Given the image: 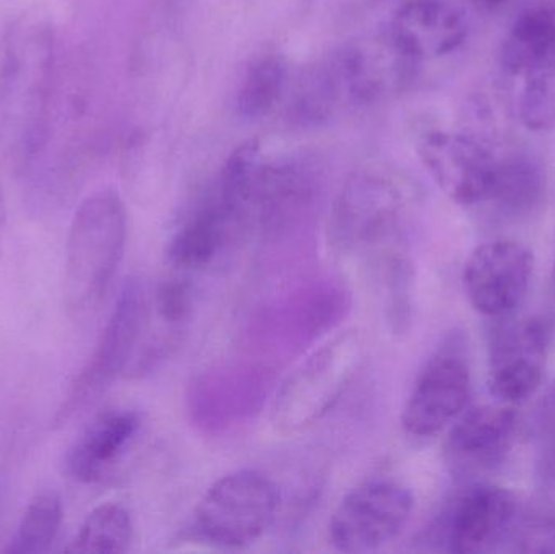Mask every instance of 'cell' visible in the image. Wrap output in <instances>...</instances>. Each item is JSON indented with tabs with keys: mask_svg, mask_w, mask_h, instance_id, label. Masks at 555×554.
<instances>
[{
	"mask_svg": "<svg viewBox=\"0 0 555 554\" xmlns=\"http://www.w3.org/2000/svg\"><path fill=\"white\" fill-rule=\"evenodd\" d=\"M127 211L114 191H100L81 202L72 220L65 260V293L74 311L96 308L122 262Z\"/></svg>",
	"mask_w": 555,
	"mask_h": 554,
	"instance_id": "1",
	"label": "cell"
},
{
	"mask_svg": "<svg viewBox=\"0 0 555 554\" xmlns=\"http://www.w3.org/2000/svg\"><path fill=\"white\" fill-rule=\"evenodd\" d=\"M414 185L385 163L354 169L343 182L330 215V241L341 253L384 243L403 224L414 204Z\"/></svg>",
	"mask_w": 555,
	"mask_h": 554,
	"instance_id": "2",
	"label": "cell"
},
{
	"mask_svg": "<svg viewBox=\"0 0 555 554\" xmlns=\"http://www.w3.org/2000/svg\"><path fill=\"white\" fill-rule=\"evenodd\" d=\"M365 357V337L348 328L306 358L278 389L273 422L283 431H297L319 422L338 402Z\"/></svg>",
	"mask_w": 555,
	"mask_h": 554,
	"instance_id": "3",
	"label": "cell"
},
{
	"mask_svg": "<svg viewBox=\"0 0 555 554\" xmlns=\"http://www.w3.org/2000/svg\"><path fill=\"white\" fill-rule=\"evenodd\" d=\"M149 322L150 296L145 285L139 279L127 280L90 361L55 415V425H64L91 405L119 374L132 366Z\"/></svg>",
	"mask_w": 555,
	"mask_h": 554,
	"instance_id": "4",
	"label": "cell"
},
{
	"mask_svg": "<svg viewBox=\"0 0 555 554\" xmlns=\"http://www.w3.org/2000/svg\"><path fill=\"white\" fill-rule=\"evenodd\" d=\"M278 490L267 475L240 471L224 475L204 494L194 514L198 536L221 549L256 543L275 519Z\"/></svg>",
	"mask_w": 555,
	"mask_h": 554,
	"instance_id": "5",
	"label": "cell"
},
{
	"mask_svg": "<svg viewBox=\"0 0 555 554\" xmlns=\"http://www.w3.org/2000/svg\"><path fill=\"white\" fill-rule=\"evenodd\" d=\"M416 65L387 31L348 42L322 61L339 107L372 106L398 96L416 77Z\"/></svg>",
	"mask_w": 555,
	"mask_h": 554,
	"instance_id": "6",
	"label": "cell"
},
{
	"mask_svg": "<svg viewBox=\"0 0 555 554\" xmlns=\"http://www.w3.org/2000/svg\"><path fill=\"white\" fill-rule=\"evenodd\" d=\"M413 507V494L403 485L367 481L339 501L328 524L330 542L343 553L377 552L403 530Z\"/></svg>",
	"mask_w": 555,
	"mask_h": 554,
	"instance_id": "7",
	"label": "cell"
},
{
	"mask_svg": "<svg viewBox=\"0 0 555 554\" xmlns=\"http://www.w3.org/2000/svg\"><path fill=\"white\" fill-rule=\"evenodd\" d=\"M54 42L48 26L23 23L7 41L0 77V106L10 119L25 120V145H38L52 70Z\"/></svg>",
	"mask_w": 555,
	"mask_h": 554,
	"instance_id": "8",
	"label": "cell"
},
{
	"mask_svg": "<svg viewBox=\"0 0 555 554\" xmlns=\"http://www.w3.org/2000/svg\"><path fill=\"white\" fill-rule=\"evenodd\" d=\"M533 269V254L518 241H486L466 260L463 288L476 311L504 318L524 302Z\"/></svg>",
	"mask_w": 555,
	"mask_h": 554,
	"instance_id": "9",
	"label": "cell"
},
{
	"mask_svg": "<svg viewBox=\"0 0 555 554\" xmlns=\"http://www.w3.org/2000/svg\"><path fill=\"white\" fill-rule=\"evenodd\" d=\"M317 195L319 182L304 163L260 162L244 224H256L269 237L286 236L306 223Z\"/></svg>",
	"mask_w": 555,
	"mask_h": 554,
	"instance_id": "10",
	"label": "cell"
},
{
	"mask_svg": "<svg viewBox=\"0 0 555 554\" xmlns=\"http://www.w3.org/2000/svg\"><path fill=\"white\" fill-rule=\"evenodd\" d=\"M551 328L543 319L528 318L495 332L489 353V389L504 403L530 399L543 383Z\"/></svg>",
	"mask_w": 555,
	"mask_h": 554,
	"instance_id": "11",
	"label": "cell"
},
{
	"mask_svg": "<svg viewBox=\"0 0 555 554\" xmlns=\"http://www.w3.org/2000/svg\"><path fill=\"white\" fill-rule=\"evenodd\" d=\"M275 371L266 363L215 368L192 386L191 413L204 429L230 428L259 412Z\"/></svg>",
	"mask_w": 555,
	"mask_h": 554,
	"instance_id": "12",
	"label": "cell"
},
{
	"mask_svg": "<svg viewBox=\"0 0 555 554\" xmlns=\"http://www.w3.org/2000/svg\"><path fill=\"white\" fill-rule=\"evenodd\" d=\"M417 153L424 168L450 201L460 205L488 202L498 162L478 140L433 130L420 140Z\"/></svg>",
	"mask_w": 555,
	"mask_h": 554,
	"instance_id": "13",
	"label": "cell"
},
{
	"mask_svg": "<svg viewBox=\"0 0 555 554\" xmlns=\"http://www.w3.org/2000/svg\"><path fill=\"white\" fill-rule=\"evenodd\" d=\"M348 306L345 288L325 280L267 308L254 321L250 335L263 350H293L332 328L345 315Z\"/></svg>",
	"mask_w": 555,
	"mask_h": 554,
	"instance_id": "14",
	"label": "cell"
},
{
	"mask_svg": "<svg viewBox=\"0 0 555 554\" xmlns=\"http://www.w3.org/2000/svg\"><path fill=\"white\" fill-rule=\"evenodd\" d=\"M469 397L472 374L465 360L453 353L437 355L417 379L401 425L416 438L436 436L465 410Z\"/></svg>",
	"mask_w": 555,
	"mask_h": 554,
	"instance_id": "15",
	"label": "cell"
},
{
	"mask_svg": "<svg viewBox=\"0 0 555 554\" xmlns=\"http://www.w3.org/2000/svg\"><path fill=\"white\" fill-rule=\"evenodd\" d=\"M518 514V501L504 488L476 485L456 500L446 527L449 552L486 553L508 539Z\"/></svg>",
	"mask_w": 555,
	"mask_h": 554,
	"instance_id": "16",
	"label": "cell"
},
{
	"mask_svg": "<svg viewBox=\"0 0 555 554\" xmlns=\"http://www.w3.org/2000/svg\"><path fill=\"white\" fill-rule=\"evenodd\" d=\"M387 33L420 62L455 52L465 42L468 23L450 0H406L391 16Z\"/></svg>",
	"mask_w": 555,
	"mask_h": 554,
	"instance_id": "17",
	"label": "cell"
},
{
	"mask_svg": "<svg viewBox=\"0 0 555 554\" xmlns=\"http://www.w3.org/2000/svg\"><path fill=\"white\" fill-rule=\"evenodd\" d=\"M142 429L135 410H111L98 416L67 454V471L80 484H98L122 461Z\"/></svg>",
	"mask_w": 555,
	"mask_h": 554,
	"instance_id": "18",
	"label": "cell"
},
{
	"mask_svg": "<svg viewBox=\"0 0 555 554\" xmlns=\"http://www.w3.org/2000/svg\"><path fill=\"white\" fill-rule=\"evenodd\" d=\"M517 413L508 405H482L469 410L453 426L447 451L460 465H491L511 449Z\"/></svg>",
	"mask_w": 555,
	"mask_h": 554,
	"instance_id": "19",
	"label": "cell"
},
{
	"mask_svg": "<svg viewBox=\"0 0 555 554\" xmlns=\"http://www.w3.org/2000/svg\"><path fill=\"white\" fill-rule=\"evenodd\" d=\"M233 230V218L214 195L176 231L166 250L168 260L181 270L207 267L223 249Z\"/></svg>",
	"mask_w": 555,
	"mask_h": 554,
	"instance_id": "20",
	"label": "cell"
},
{
	"mask_svg": "<svg viewBox=\"0 0 555 554\" xmlns=\"http://www.w3.org/2000/svg\"><path fill=\"white\" fill-rule=\"evenodd\" d=\"M555 57V10L533 7L520 13L502 46V67L525 77Z\"/></svg>",
	"mask_w": 555,
	"mask_h": 554,
	"instance_id": "21",
	"label": "cell"
},
{
	"mask_svg": "<svg viewBox=\"0 0 555 554\" xmlns=\"http://www.w3.org/2000/svg\"><path fill=\"white\" fill-rule=\"evenodd\" d=\"M544 194L543 169L533 159L517 156L498 162L488 202L507 217H525L540 205Z\"/></svg>",
	"mask_w": 555,
	"mask_h": 554,
	"instance_id": "22",
	"label": "cell"
},
{
	"mask_svg": "<svg viewBox=\"0 0 555 554\" xmlns=\"http://www.w3.org/2000/svg\"><path fill=\"white\" fill-rule=\"evenodd\" d=\"M133 523L129 511L117 503L94 507L81 524L67 553H126L132 545Z\"/></svg>",
	"mask_w": 555,
	"mask_h": 554,
	"instance_id": "23",
	"label": "cell"
},
{
	"mask_svg": "<svg viewBox=\"0 0 555 554\" xmlns=\"http://www.w3.org/2000/svg\"><path fill=\"white\" fill-rule=\"evenodd\" d=\"M287 65L280 55H266L247 68L236 96L240 116L262 119L276 109L287 91Z\"/></svg>",
	"mask_w": 555,
	"mask_h": 554,
	"instance_id": "24",
	"label": "cell"
},
{
	"mask_svg": "<svg viewBox=\"0 0 555 554\" xmlns=\"http://www.w3.org/2000/svg\"><path fill=\"white\" fill-rule=\"evenodd\" d=\"M62 510L61 497L54 491H42L33 498L26 507L15 536L10 540L5 553L39 554L48 552L49 546L57 539L61 530Z\"/></svg>",
	"mask_w": 555,
	"mask_h": 554,
	"instance_id": "25",
	"label": "cell"
},
{
	"mask_svg": "<svg viewBox=\"0 0 555 554\" xmlns=\"http://www.w3.org/2000/svg\"><path fill=\"white\" fill-rule=\"evenodd\" d=\"M520 119L527 129L543 132L555 127V57L525 75Z\"/></svg>",
	"mask_w": 555,
	"mask_h": 554,
	"instance_id": "26",
	"label": "cell"
},
{
	"mask_svg": "<svg viewBox=\"0 0 555 554\" xmlns=\"http://www.w3.org/2000/svg\"><path fill=\"white\" fill-rule=\"evenodd\" d=\"M378 282L388 322L393 332H403L410 319L413 269L404 257L397 254L385 257L378 266Z\"/></svg>",
	"mask_w": 555,
	"mask_h": 554,
	"instance_id": "27",
	"label": "cell"
},
{
	"mask_svg": "<svg viewBox=\"0 0 555 554\" xmlns=\"http://www.w3.org/2000/svg\"><path fill=\"white\" fill-rule=\"evenodd\" d=\"M155 306L165 324L182 325L194 309V288L188 280H165L156 289Z\"/></svg>",
	"mask_w": 555,
	"mask_h": 554,
	"instance_id": "28",
	"label": "cell"
},
{
	"mask_svg": "<svg viewBox=\"0 0 555 554\" xmlns=\"http://www.w3.org/2000/svg\"><path fill=\"white\" fill-rule=\"evenodd\" d=\"M512 550L518 553L555 554V519H538L512 530Z\"/></svg>",
	"mask_w": 555,
	"mask_h": 554,
	"instance_id": "29",
	"label": "cell"
},
{
	"mask_svg": "<svg viewBox=\"0 0 555 554\" xmlns=\"http://www.w3.org/2000/svg\"><path fill=\"white\" fill-rule=\"evenodd\" d=\"M3 227H5V202L0 194V237H2Z\"/></svg>",
	"mask_w": 555,
	"mask_h": 554,
	"instance_id": "30",
	"label": "cell"
},
{
	"mask_svg": "<svg viewBox=\"0 0 555 554\" xmlns=\"http://www.w3.org/2000/svg\"><path fill=\"white\" fill-rule=\"evenodd\" d=\"M547 475H550L551 480L555 481V451L547 459Z\"/></svg>",
	"mask_w": 555,
	"mask_h": 554,
	"instance_id": "31",
	"label": "cell"
},
{
	"mask_svg": "<svg viewBox=\"0 0 555 554\" xmlns=\"http://www.w3.org/2000/svg\"><path fill=\"white\" fill-rule=\"evenodd\" d=\"M473 2L478 3V5L482 7H498L501 3H504L505 0H473Z\"/></svg>",
	"mask_w": 555,
	"mask_h": 554,
	"instance_id": "32",
	"label": "cell"
},
{
	"mask_svg": "<svg viewBox=\"0 0 555 554\" xmlns=\"http://www.w3.org/2000/svg\"><path fill=\"white\" fill-rule=\"evenodd\" d=\"M553 280H554V285H555V260H554V269H553Z\"/></svg>",
	"mask_w": 555,
	"mask_h": 554,
	"instance_id": "33",
	"label": "cell"
}]
</instances>
